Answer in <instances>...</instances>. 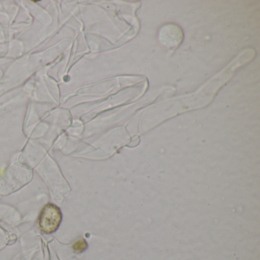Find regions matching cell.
Wrapping results in <instances>:
<instances>
[{
  "mask_svg": "<svg viewBox=\"0 0 260 260\" xmlns=\"http://www.w3.org/2000/svg\"><path fill=\"white\" fill-rule=\"evenodd\" d=\"M183 39L182 29L174 24H167L161 27L158 33L159 43L167 49H175L182 43Z\"/></svg>",
  "mask_w": 260,
  "mask_h": 260,
  "instance_id": "7a4b0ae2",
  "label": "cell"
},
{
  "mask_svg": "<svg viewBox=\"0 0 260 260\" xmlns=\"http://www.w3.org/2000/svg\"><path fill=\"white\" fill-rule=\"evenodd\" d=\"M73 247H74V250H75L76 252H83V251H84L85 249L87 248V243H86V242L85 241V240L81 239V240L76 242V243H74V246H73Z\"/></svg>",
  "mask_w": 260,
  "mask_h": 260,
  "instance_id": "3957f363",
  "label": "cell"
},
{
  "mask_svg": "<svg viewBox=\"0 0 260 260\" xmlns=\"http://www.w3.org/2000/svg\"><path fill=\"white\" fill-rule=\"evenodd\" d=\"M62 220L60 208L54 204H48L44 207L39 217V226L42 232L51 234L57 231Z\"/></svg>",
  "mask_w": 260,
  "mask_h": 260,
  "instance_id": "6da1fadb",
  "label": "cell"
}]
</instances>
